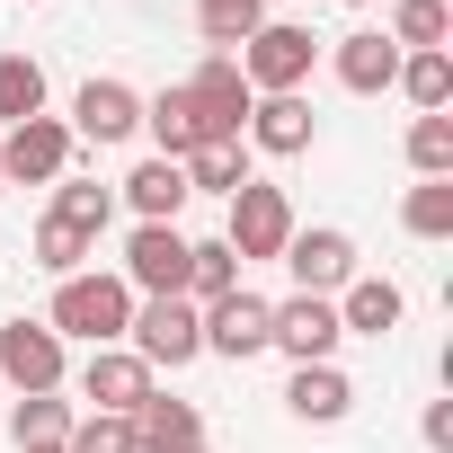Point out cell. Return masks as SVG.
<instances>
[{"mask_svg":"<svg viewBox=\"0 0 453 453\" xmlns=\"http://www.w3.org/2000/svg\"><path fill=\"white\" fill-rule=\"evenodd\" d=\"M125 320H134V285L116 276V267H81V276H63L54 285V303H45V329L72 347H125Z\"/></svg>","mask_w":453,"mask_h":453,"instance_id":"6da1fadb","label":"cell"},{"mask_svg":"<svg viewBox=\"0 0 453 453\" xmlns=\"http://www.w3.org/2000/svg\"><path fill=\"white\" fill-rule=\"evenodd\" d=\"M232 63H241L250 98H303V81H311V63H320V36H311V27H294V19H267Z\"/></svg>","mask_w":453,"mask_h":453,"instance_id":"7a4b0ae2","label":"cell"},{"mask_svg":"<svg viewBox=\"0 0 453 453\" xmlns=\"http://www.w3.org/2000/svg\"><path fill=\"white\" fill-rule=\"evenodd\" d=\"M125 347H134L151 373H178V365H196V356H204V311H196L187 294H151V303H134Z\"/></svg>","mask_w":453,"mask_h":453,"instance_id":"3957f363","label":"cell"},{"mask_svg":"<svg viewBox=\"0 0 453 453\" xmlns=\"http://www.w3.org/2000/svg\"><path fill=\"white\" fill-rule=\"evenodd\" d=\"M222 241H232V258L250 267V258H285V241H294V196L276 187V178H250L241 196H232V222H222Z\"/></svg>","mask_w":453,"mask_h":453,"instance_id":"277c9868","label":"cell"},{"mask_svg":"<svg viewBox=\"0 0 453 453\" xmlns=\"http://www.w3.org/2000/svg\"><path fill=\"white\" fill-rule=\"evenodd\" d=\"M338 303L329 294H285V303H267V347L276 356H294V365H338Z\"/></svg>","mask_w":453,"mask_h":453,"instance_id":"5b68a950","label":"cell"},{"mask_svg":"<svg viewBox=\"0 0 453 453\" xmlns=\"http://www.w3.org/2000/svg\"><path fill=\"white\" fill-rule=\"evenodd\" d=\"M0 382L10 391H63L72 382V347L45 329V320H0Z\"/></svg>","mask_w":453,"mask_h":453,"instance_id":"8992f818","label":"cell"},{"mask_svg":"<svg viewBox=\"0 0 453 453\" xmlns=\"http://www.w3.org/2000/svg\"><path fill=\"white\" fill-rule=\"evenodd\" d=\"M72 178V125L63 116H27L0 134V187H54Z\"/></svg>","mask_w":453,"mask_h":453,"instance_id":"52a82bcc","label":"cell"},{"mask_svg":"<svg viewBox=\"0 0 453 453\" xmlns=\"http://www.w3.org/2000/svg\"><path fill=\"white\" fill-rule=\"evenodd\" d=\"M72 382H81V409H98V418H134V409L160 391V373H151L134 347H89V365H81Z\"/></svg>","mask_w":453,"mask_h":453,"instance_id":"ba28073f","label":"cell"},{"mask_svg":"<svg viewBox=\"0 0 453 453\" xmlns=\"http://www.w3.org/2000/svg\"><path fill=\"white\" fill-rule=\"evenodd\" d=\"M285 267H294V294H347L365 267H356V241L338 232V222H311V232H303V222H294V241H285Z\"/></svg>","mask_w":453,"mask_h":453,"instance_id":"9c48e42d","label":"cell"},{"mask_svg":"<svg viewBox=\"0 0 453 453\" xmlns=\"http://www.w3.org/2000/svg\"><path fill=\"white\" fill-rule=\"evenodd\" d=\"M125 285H134V303H151V294H187V232L178 222H134V241H125V267H116Z\"/></svg>","mask_w":453,"mask_h":453,"instance_id":"30bf717a","label":"cell"},{"mask_svg":"<svg viewBox=\"0 0 453 453\" xmlns=\"http://www.w3.org/2000/svg\"><path fill=\"white\" fill-rule=\"evenodd\" d=\"M187 98H196V116H204V142H241V125H250V107H258L232 54H204V63L187 72Z\"/></svg>","mask_w":453,"mask_h":453,"instance_id":"8fae6325","label":"cell"},{"mask_svg":"<svg viewBox=\"0 0 453 453\" xmlns=\"http://www.w3.org/2000/svg\"><path fill=\"white\" fill-rule=\"evenodd\" d=\"M63 125H72V142H134L142 134V89L134 81H81Z\"/></svg>","mask_w":453,"mask_h":453,"instance_id":"7c38bea8","label":"cell"},{"mask_svg":"<svg viewBox=\"0 0 453 453\" xmlns=\"http://www.w3.org/2000/svg\"><path fill=\"white\" fill-rule=\"evenodd\" d=\"M204 356H222V365H250V356H267V294L232 285L222 303H204Z\"/></svg>","mask_w":453,"mask_h":453,"instance_id":"4fadbf2b","label":"cell"},{"mask_svg":"<svg viewBox=\"0 0 453 453\" xmlns=\"http://www.w3.org/2000/svg\"><path fill=\"white\" fill-rule=\"evenodd\" d=\"M241 142L267 151V160H303L320 142V116H311V98H258L250 125H241Z\"/></svg>","mask_w":453,"mask_h":453,"instance_id":"5bb4252c","label":"cell"},{"mask_svg":"<svg viewBox=\"0 0 453 453\" xmlns=\"http://www.w3.org/2000/svg\"><path fill=\"white\" fill-rule=\"evenodd\" d=\"M329 72H338V89L382 98V89L400 81V45H391L382 27H356V36H338V45H329Z\"/></svg>","mask_w":453,"mask_h":453,"instance_id":"9a60e30c","label":"cell"},{"mask_svg":"<svg viewBox=\"0 0 453 453\" xmlns=\"http://www.w3.org/2000/svg\"><path fill=\"white\" fill-rule=\"evenodd\" d=\"M134 453H204V409L151 391V400L134 409Z\"/></svg>","mask_w":453,"mask_h":453,"instance_id":"2e32d148","label":"cell"},{"mask_svg":"<svg viewBox=\"0 0 453 453\" xmlns=\"http://www.w3.org/2000/svg\"><path fill=\"white\" fill-rule=\"evenodd\" d=\"M400 320H409V294H400L391 276H356V285L338 294V329H347V338H391Z\"/></svg>","mask_w":453,"mask_h":453,"instance_id":"e0dca14e","label":"cell"},{"mask_svg":"<svg viewBox=\"0 0 453 453\" xmlns=\"http://www.w3.org/2000/svg\"><path fill=\"white\" fill-rule=\"evenodd\" d=\"M142 134L160 142V160H187V151H204V116H196L187 81H169L160 98H142Z\"/></svg>","mask_w":453,"mask_h":453,"instance_id":"ac0fdd59","label":"cell"},{"mask_svg":"<svg viewBox=\"0 0 453 453\" xmlns=\"http://www.w3.org/2000/svg\"><path fill=\"white\" fill-rule=\"evenodd\" d=\"M285 409H294L303 426H338V418L356 409V382H347L338 365H294V382H285Z\"/></svg>","mask_w":453,"mask_h":453,"instance_id":"d6986e66","label":"cell"},{"mask_svg":"<svg viewBox=\"0 0 453 453\" xmlns=\"http://www.w3.org/2000/svg\"><path fill=\"white\" fill-rule=\"evenodd\" d=\"M125 204H134L142 222H178V213H187V169L160 160V151L134 160V169H125Z\"/></svg>","mask_w":453,"mask_h":453,"instance_id":"ffe728a7","label":"cell"},{"mask_svg":"<svg viewBox=\"0 0 453 453\" xmlns=\"http://www.w3.org/2000/svg\"><path fill=\"white\" fill-rule=\"evenodd\" d=\"M72 426H81V409L63 400V391H19L10 400V444L27 453V444H72Z\"/></svg>","mask_w":453,"mask_h":453,"instance_id":"44dd1931","label":"cell"},{"mask_svg":"<svg viewBox=\"0 0 453 453\" xmlns=\"http://www.w3.org/2000/svg\"><path fill=\"white\" fill-rule=\"evenodd\" d=\"M178 169H187V196H222V204L258 178V169H250V142H204V151H187Z\"/></svg>","mask_w":453,"mask_h":453,"instance_id":"7402d4cb","label":"cell"},{"mask_svg":"<svg viewBox=\"0 0 453 453\" xmlns=\"http://www.w3.org/2000/svg\"><path fill=\"white\" fill-rule=\"evenodd\" d=\"M400 54H444V36H453V10L444 0H391V27H382Z\"/></svg>","mask_w":453,"mask_h":453,"instance_id":"603a6c76","label":"cell"},{"mask_svg":"<svg viewBox=\"0 0 453 453\" xmlns=\"http://www.w3.org/2000/svg\"><path fill=\"white\" fill-rule=\"evenodd\" d=\"M196 27L213 54H241L258 27H267V0H196Z\"/></svg>","mask_w":453,"mask_h":453,"instance_id":"cb8c5ba5","label":"cell"},{"mask_svg":"<svg viewBox=\"0 0 453 453\" xmlns=\"http://www.w3.org/2000/svg\"><path fill=\"white\" fill-rule=\"evenodd\" d=\"M54 222H72L81 241H98L107 222H116V187H98V178H54Z\"/></svg>","mask_w":453,"mask_h":453,"instance_id":"d4e9b609","label":"cell"},{"mask_svg":"<svg viewBox=\"0 0 453 453\" xmlns=\"http://www.w3.org/2000/svg\"><path fill=\"white\" fill-rule=\"evenodd\" d=\"M418 116H444L453 107V54H400V81H391Z\"/></svg>","mask_w":453,"mask_h":453,"instance_id":"484cf974","label":"cell"},{"mask_svg":"<svg viewBox=\"0 0 453 453\" xmlns=\"http://www.w3.org/2000/svg\"><path fill=\"white\" fill-rule=\"evenodd\" d=\"M45 116V63L36 54H0V134Z\"/></svg>","mask_w":453,"mask_h":453,"instance_id":"4316f807","label":"cell"},{"mask_svg":"<svg viewBox=\"0 0 453 453\" xmlns=\"http://www.w3.org/2000/svg\"><path fill=\"white\" fill-rule=\"evenodd\" d=\"M241 285V258H232V241H187V303L204 311V303H222Z\"/></svg>","mask_w":453,"mask_h":453,"instance_id":"83f0119b","label":"cell"},{"mask_svg":"<svg viewBox=\"0 0 453 453\" xmlns=\"http://www.w3.org/2000/svg\"><path fill=\"white\" fill-rule=\"evenodd\" d=\"M400 222H409V241H453V178H418L400 196Z\"/></svg>","mask_w":453,"mask_h":453,"instance_id":"f1b7e54d","label":"cell"},{"mask_svg":"<svg viewBox=\"0 0 453 453\" xmlns=\"http://www.w3.org/2000/svg\"><path fill=\"white\" fill-rule=\"evenodd\" d=\"M89 258H98V241H81V232H72V222H54V213L36 222V267H45L54 285H63V276H81Z\"/></svg>","mask_w":453,"mask_h":453,"instance_id":"f546056e","label":"cell"},{"mask_svg":"<svg viewBox=\"0 0 453 453\" xmlns=\"http://www.w3.org/2000/svg\"><path fill=\"white\" fill-rule=\"evenodd\" d=\"M409 169L418 178H453V116H418L409 125Z\"/></svg>","mask_w":453,"mask_h":453,"instance_id":"4dcf8cb0","label":"cell"},{"mask_svg":"<svg viewBox=\"0 0 453 453\" xmlns=\"http://www.w3.org/2000/svg\"><path fill=\"white\" fill-rule=\"evenodd\" d=\"M63 453H134V418H98V409H81V426H72Z\"/></svg>","mask_w":453,"mask_h":453,"instance_id":"1f68e13d","label":"cell"},{"mask_svg":"<svg viewBox=\"0 0 453 453\" xmlns=\"http://www.w3.org/2000/svg\"><path fill=\"white\" fill-rule=\"evenodd\" d=\"M418 435H426V453H453V400H426V426Z\"/></svg>","mask_w":453,"mask_h":453,"instance_id":"d6a6232c","label":"cell"},{"mask_svg":"<svg viewBox=\"0 0 453 453\" xmlns=\"http://www.w3.org/2000/svg\"><path fill=\"white\" fill-rule=\"evenodd\" d=\"M27 453H63V444H27Z\"/></svg>","mask_w":453,"mask_h":453,"instance_id":"836d02e7","label":"cell"},{"mask_svg":"<svg viewBox=\"0 0 453 453\" xmlns=\"http://www.w3.org/2000/svg\"><path fill=\"white\" fill-rule=\"evenodd\" d=\"M347 10H373V0H347Z\"/></svg>","mask_w":453,"mask_h":453,"instance_id":"e575fe53","label":"cell"},{"mask_svg":"<svg viewBox=\"0 0 453 453\" xmlns=\"http://www.w3.org/2000/svg\"><path fill=\"white\" fill-rule=\"evenodd\" d=\"M19 10H27V0H19Z\"/></svg>","mask_w":453,"mask_h":453,"instance_id":"d590c367","label":"cell"}]
</instances>
